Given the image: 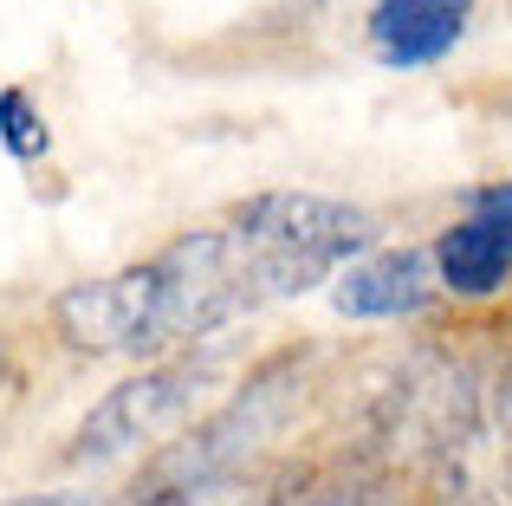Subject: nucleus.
I'll use <instances>...</instances> for the list:
<instances>
[{
  "instance_id": "nucleus-3",
  "label": "nucleus",
  "mask_w": 512,
  "mask_h": 506,
  "mask_svg": "<svg viewBox=\"0 0 512 506\" xmlns=\"http://www.w3.org/2000/svg\"><path fill=\"white\" fill-rule=\"evenodd\" d=\"M227 228L247 241L266 299H299V292L338 279L350 260L376 253V234H383L370 208L312 189H260L234 202Z\"/></svg>"
},
{
  "instance_id": "nucleus-12",
  "label": "nucleus",
  "mask_w": 512,
  "mask_h": 506,
  "mask_svg": "<svg viewBox=\"0 0 512 506\" xmlns=\"http://www.w3.org/2000/svg\"><path fill=\"white\" fill-rule=\"evenodd\" d=\"M7 383H13V357H7V338H0V396H7Z\"/></svg>"
},
{
  "instance_id": "nucleus-5",
  "label": "nucleus",
  "mask_w": 512,
  "mask_h": 506,
  "mask_svg": "<svg viewBox=\"0 0 512 506\" xmlns=\"http://www.w3.org/2000/svg\"><path fill=\"white\" fill-rule=\"evenodd\" d=\"M221 364H227L221 351H188V357H169V364H150V370H137V377L111 383V390L78 416L72 442H65V461H72V468H98V461H117V455H130V448L169 435L175 422L195 409V396L221 377Z\"/></svg>"
},
{
  "instance_id": "nucleus-11",
  "label": "nucleus",
  "mask_w": 512,
  "mask_h": 506,
  "mask_svg": "<svg viewBox=\"0 0 512 506\" xmlns=\"http://www.w3.org/2000/svg\"><path fill=\"white\" fill-rule=\"evenodd\" d=\"M0 506H98V500H91V494H13Z\"/></svg>"
},
{
  "instance_id": "nucleus-7",
  "label": "nucleus",
  "mask_w": 512,
  "mask_h": 506,
  "mask_svg": "<svg viewBox=\"0 0 512 506\" xmlns=\"http://www.w3.org/2000/svg\"><path fill=\"white\" fill-rule=\"evenodd\" d=\"M435 286V247H376L331 279V305L338 318H415Z\"/></svg>"
},
{
  "instance_id": "nucleus-6",
  "label": "nucleus",
  "mask_w": 512,
  "mask_h": 506,
  "mask_svg": "<svg viewBox=\"0 0 512 506\" xmlns=\"http://www.w3.org/2000/svg\"><path fill=\"white\" fill-rule=\"evenodd\" d=\"M435 279L454 299H493L512 279V182H474L435 234Z\"/></svg>"
},
{
  "instance_id": "nucleus-10",
  "label": "nucleus",
  "mask_w": 512,
  "mask_h": 506,
  "mask_svg": "<svg viewBox=\"0 0 512 506\" xmlns=\"http://www.w3.org/2000/svg\"><path fill=\"white\" fill-rule=\"evenodd\" d=\"M493 429L512 442V351H506V364H500V383H493Z\"/></svg>"
},
{
  "instance_id": "nucleus-1",
  "label": "nucleus",
  "mask_w": 512,
  "mask_h": 506,
  "mask_svg": "<svg viewBox=\"0 0 512 506\" xmlns=\"http://www.w3.org/2000/svg\"><path fill=\"white\" fill-rule=\"evenodd\" d=\"M266 299L253 253L234 228L175 234L163 253L124 273L65 286L52 299V331L85 357H163L175 344H201L214 331L253 318Z\"/></svg>"
},
{
  "instance_id": "nucleus-9",
  "label": "nucleus",
  "mask_w": 512,
  "mask_h": 506,
  "mask_svg": "<svg viewBox=\"0 0 512 506\" xmlns=\"http://www.w3.org/2000/svg\"><path fill=\"white\" fill-rule=\"evenodd\" d=\"M0 150H7L13 163H33V156H46V117H39V104L26 98L20 85L0 91Z\"/></svg>"
},
{
  "instance_id": "nucleus-8",
  "label": "nucleus",
  "mask_w": 512,
  "mask_h": 506,
  "mask_svg": "<svg viewBox=\"0 0 512 506\" xmlns=\"http://www.w3.org/2000/svg\"><path fill=\"white\" fill-rule=\"evenodd\" d=\"M474 26V0H370L363 33L370 52L396 72H422V65L448 59Z\"/></svg>"
},
{
  "instance_id": "nucleus-13",
  "label": "nucleus",
  "mask_w": 512,
  "mask_h": 506,
  "mask_svg": "<svg viewBox=\"0 0 512 506\" xmlns=\"http://www.w3.org/2000/svg\"><path fill=\"white\" fill-rule=\"evenodd\" d=\"M253 506H273V494H266V500H253Z\"/></svg>"
},
{
  "instance_id": "nucleus-4",
  "label": "nucleus",
  "mask_w": 512,
  "mask_h": 506,
  "mask_svg": "<svg viewBox=\"0 0 512 506\" xmlns=\"http://www.w3.org/2000/svg\"><path fill=\"white\" fill-rule=\"evenodd\" d=\"M487 422V396H480L474 370L461 357H441V351H415L409 364L396 370L383 396L370 409V442L376 461L383 455H422V461H461L467 442L480 435Z\"/></svg>"
},
{
  "instance_id": "nucleus-2",
  "label": "nucleus",
  "mask_w": 512,
  "mask_h": 506,
  "mask_svg": "<svg viewBox=\"0 0 512 506\" xmlns=\"http://www.w3.org/2000/svg\"><path fill=\"white\" fill-rule=\"evenodd\" d=\"M305 396V351H273L266 364H253L234 383L214 416H201L195 429H182L175 442H163L137 474L124 481L117 506H195L214 487H227L279 429L292 422Z\"/></svg>"
}]
</instances>
